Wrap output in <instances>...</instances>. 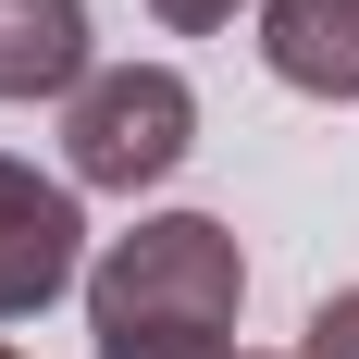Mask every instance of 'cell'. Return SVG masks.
<instances>
[{
  "instance_id": "6da1fadb",
  "label": "cell",
  "mask_w": 359,
  "mask_h": 359,
  "mask_svg": "<svg viewBox=\"0 0 359 359\" xmlns=\"http://www.w3.org/2000/svg\"><path fill=\"white\" fill-rule=\"evenodd\" d=\"M74 297H87L100 359H211L236 347V310H248V248L211 211H149L137 236L87 260Z\"/></svg>"
},
{
  "instance_id": "7a4b0ae2",
  "label": "cell",
  "mask_w": 359,
  "mask_h": 359,
  "mask_svg": "<svg viewBox=\"0 0 359 359\" xmlns=\"http://www.w3.org/2000/svg\"><path fill=\"white\" fill-rule=\"evenodd\" d=\"M186 149H198V87H186L174 62H100L62 100V174H74V198H87V186H100V198H137V186L186 174Z\"/></svg>"
},
{
  "instance_id": "3957f363",
  "label": "cell",
  "mask_w": 359,
  "mask_h": 359,
  "mask_svg": "<svg viewBox=\"0 0 359 359\" xmlns=\"http://www.w3.org/2000/svg\"><path fill=\"white\" fill-rule=\"evenodd\" d=\"M87 285V211H74V174H37L0 149V323H37L50 297Z\"/></svg>"
},
{
  "instance_id": "277c9868",
  "label": "cell",
  "mask_w": 359,
  "mask_h": 359,
  "mask_svg": "<svg viewBox=\"0 0 359 359\" xmlns=\"http://www.w3.org/2000/svg\"><path fill=\"white\" fill-rule=\"evenodd\" d=\"M100 74L87 0H0V100H74Z\"/></svg>"
},
{
  "instance_id": "5b68a950",
  "label": "cell",
  "mask_w": 359,
  "mask_h": 359,
  "mask_svg": "<svg viewBox=\"0 0 359 359\" xmlns=\"http://www.w3.org/2000/svg\"><path fill=\"white\" fill-rule=\"evenodd\" d=\"M260 62L297 100H359V0H260Z\"/></svg>"
},
{
  "instance_id": "8992f818",
  "label": "cell",
  "mask_w": 359,
  "mask_h": 359,
  "mask_svg": "<svg viewBox=\"0 0 359 359\" xmlns=\"http://www.w3.org/2000/svg\"><path fill=\"white\" fill-rule=\"evenodd\" d=\"M297 359H359V285H334L323 310H310V334H297Z\"/></svg>"
},
{
  "instance_id": "52a82bcc",
  "label": "cell",
  "mask_w": 359,
  "mask_h": 359,
  "mask_svg": "<svg viewBox=\"0 0 359 359\" xmlns=\"http://www.w3.org/2000/svg\"><path fill=\"white\" fill-rule=\"evenodd\" d=\"M149 13H161L174 37H211V25H236V13H260V0H149Z\"/></svg>"
},
{
  "instance_id": "ba28073f",
  "label": "cell",
  "mask_w": 359,
  "mask_h": 359,
  "mask_svg": "<svg viewBox=\"0 0 359 359\" xmlns=\"http://www.w3.org/2000/svg\"><path fill=\"white\" fill-rule=\"evenodd\" d=\"M211 359H260V347H211Z\"/></svg>"
},
{
  "instance_id": "9c48e42d",
  "label": "cell",
  "mask_w": 359,
  "mask_h": 359,
  "mask_svg": "<svg viewBox=\"0 0 359 359\" xmlns=\"http://www.w3.org/2000/svg\"><path fill=\"white\" fill-rule=\"evenodd\" d=\"M0 359H13V347H0Z\"/></svg>"
}]
</instances>
